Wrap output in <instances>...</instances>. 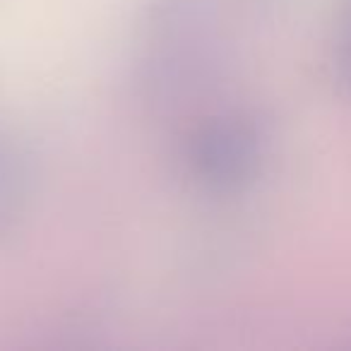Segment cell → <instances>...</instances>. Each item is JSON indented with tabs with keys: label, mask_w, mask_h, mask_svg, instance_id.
I'll list each match as a JSON object with an SVG mask.
<instances>
[]
</instances>
